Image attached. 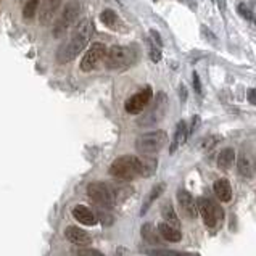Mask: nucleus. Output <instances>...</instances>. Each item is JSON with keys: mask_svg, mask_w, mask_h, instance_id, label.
<instances>
[{"mask_svg": "<svg viewBox=\"0 0 256 256\" xmlns=\"http://www.w3.org/2000/svg\"><path fill=\"white\" fill-rule=\"evenodd\" d=\"M213 190L216 193V197L224 203H229L232 200V187L227 179H218L213 185Z\"/></svg>", "mask_w": 256, "mask_h": 256, "instance_id": "nucleus-15", "label": "nucleus"}, {"mask_svg": "<svg viewBox=\"0 0 256 256\" xmlns=\"http://www.w3.org/2000/svg\"><path fill=\"white\" fill-rule=\"evenodd\" d=\"M166 108H168V97L165 95L163 92H160L157 95V98H155V103L150 108V111H148L145 116L140 119V124H142V126H152L155 123H158V121L163 119Z\"/></svg>", "mask_w": 256, "mask_h": 256, "instance_id": "nucleus-10", "label": "nucleus"}, {"mask_svg": "<svg viewBox=\"0 0 256 256\" xmlns=\"http://www.w3.org/2000/svg\"><path fill=\"white\" fill-rule=\"evenodd\" d=\"M108 172L119 180H132L142 176V158L132 157V155L119 157L110 165Z\"/></svg>", "mask_w": 256, "mask_h": 256, "instance_id": "nucleus-2", "label": "nucleus"}, {"mask_svg": "<svg viewBox=\"0 0 256 256\" xmlns=\"http://www.w3.org/2000/svg\"><path fill=\"white\" fill-rule=\"evenodd\" d=\"M152 98H153V90H152V87L147 85L140 92L134 93V95L127 100L124 108L129 114H139L140 111L147 108L148 103L152 102Z\"/></svg>", "mask_w": 256, "mask_h": 256, "instance_id": "nucleus-9", "label": "nucleus"}, {"mask_svg": "<svg viewBox=\"0 0 256 256\" xmlns=\"http://www.w3.org/2000/svg\"><path fill=\"white\" fill-rule=\"evenodd\" d=\"M247 98L252 105H256V89H248L247 92Z\"/></svg>", "mask_w": 256, "mask_h": 256, "instance_id": "nucleus-31", "label": "nucleus"}, {"mask_svg": "<svg viewBox=\"0 0 256 256\" xmlns=\"http://www.w3.org/2000/svg\"><path fill=\"white\" fill-rule=\"evenodd\" d=\"M65 237L68 242H71L73 245H79V247H87V245H90V242H92L90 235L76 226L66 227L65 229Z\"/></svg>", "mask_w": 256, "mask_h": 256, "instance_id": "nucleus-12", "label": "nucleus"}, {"mask_svg": "<svg viewBox=\"0 0 256 256\" xmlns=\"http://www.w3.org/2000/svg\"><path fill=\"white\" fill-rule=\"evenodd\" d=\"M237 11H239V15L245 19V21H250V23H256V18H255V13L248 8L247 5H244V3H239V6H237Z\"/></svg>", "mask_w": 256, "mask_h": 256, "instance_id": "nucleus-26", "label": "nucleus"}, {"mask_svg": "<svg viewBox=\"0 0 256 256\" xmlns=\"http://www.w3.org/2000/svg\"><path fill=\"white\" fill-rule=\"evenodd\" d=\"M140 232H142L144 240L150 245H161V242H163V239H161V235L158 232V229L155 227L153 224H144L142 231H140Z\"/></svg>", "mask_w": 256, "mask_h": 256, "instance_id": "nucleus-19", "label": "nucleus"}, {"mask_svg": "<svg viewBox=\"0 0 256 256\" xmlns=\"http://www.w3.org/2000/svg\"><path fill=\"white\" fill-rule=\"evenodd\" d=\"M179 93H180V98H182V102H184L185 97H187V93H185V87H184V85H180V87H179Z\"/></svg>", "mask_w": 256, "mask_h": 256, "instance_id": "nucleus-34", "label": "nucleus"}, {"mask_svg": "<svg viewBox=\"0 0 256 256\" xmlns=\"http://www.w3.org/2000/svg\"><path fill=\"white\" fill-rule=\"evenodd\" d=\"M100 21H102L106 28H111V29H116L118 24H119V18L116 15L114 10H103L102 15H100Z\"/></svg>", "mask_w": 256, "mask_h": 256, "instance_id": "nucleus-23", "label": "nucleus"}, {"mask_svg": "<svg viewBox=\"0 0 256 256\" xmlns=\"http://www.w3.org/2000/svg\"><path fill=\"white\" fill-rule=\"evenodd\" d=\"M136 62V50L124 45H113L106 50L105 55V66L108 70H121L127 68Z\"/></svg>", "mask_w": 256, "mask_h": 256, "instance_id": "nucleus-3", "label": "nucleus"}, {"mask_svg": "<svg viewBox=\"0 0 256 256\" xmlns=\"http://www.w3.org/2000/svg\"><path fill=\"white\" fill-rule=\"evenodd\" d=\"M79 11H81L79 0H68L66 5L63 6L62 13H60V18L57 19V24L53 26V36H55V37L65 36L66 31H68L71 26L76 23Z\"/></svg>", "mask_w": 256, "mask_h": 256, "instance_id": "nucleus-6", "label": "nucleus"}, {"mask_svg": "<svg viewBox=\"0 0 256 256\" xmlns=\"http://www.w3.org/2000/svg\"><path fill=\"white\" fill-rule=\"evenodd\" d=\"M73 216L76 221H79L81 224H85V226H95V214H93L89 208L84 206V205H78L73 208Z\"/></svg>", "mask_w": 256, "mask_h": 256, "instance_id": "nucleus-14", "label": "nucleus"}, {"mask_svg": "<svg viewBox=\"0 0 256 256\" xmlns=\"http://www.w3.org/2000/svg\"><path fill=\"white\" fill-rule=\"evenodd\" d=\"M161 216H163L166 224H170V226L176 227V229L180 227V221H179L177 214H176V210H174L170 201H166V203L161 206Z\"/></svg>", "mask_w": 256, "mask_h": 256, "instance_id": "nucleus-20", "label": "nucleus"}, {"mask_svg": "<svg viewBox=\"0 0 256 256\" xmlns=\"http://www.w3.org/2000/svg\"><path fill=\"white\" fill-rule=\"evenodd\" d=\"M62 2H63V0H42V5H40V13H39L40 23H42V24L50 23L52 18L55 16V13L58 11Z\"/></svg>", "mask_w": 256, "mask_h": 256, "instance_id": "nucleus-13", "label": "nucleus"}, {"mask_svg": "<svg viewBox=\"0 0 256 256\" xmlns=\"http://www.w3.org/2000/svg\"><path fill=\"white\" fill-rule=\"evenodd\" d=\"M198 126H200V118L198 116H193V119H192V127H190V131H188V134H193L195 131L198 129Z\"/></svg>", "mask_w": 256, "mask_h": 256, "instance_id": "nucleus-32", "label": "nucleus"}, {"mask_svg": "<svg viewBox=\"0 0 256 256\" xmlns=\"http://www.w3.org/2000/svg\"><path fill=\"white\" fill-rule=\"evenodd\" d=\"M150 34L153 36V40H155V42H157V47H161V44H163V42H161L158 32H157V31H150Z\"/></svg>", "mask_w": 256, "mask_h": 256, "instance_id": "nucleus-33", "label": "nucleus"}, {"mask_svg": "<svg viewBox=\"0 0 256 256\" xmlns=\"http://www.w3.org/2000/svg\"><path fill=\"white\" fill-rule=\"evenodd\" d=\"M192 83H193V89H195V92H197L198 95H201V83H200V78H198L197 73L192 74Z\"/></svg>", "mask_w": 256, "mask_h": 256, "instance_id": "nucleus-30", "label": "nucleus"}, {"mask_svg": "<svg viewBox=\"0 0 256 256\" xmlns=\"http://www.w3.org/2000/svg\"><path fill=\"white\" fill-rule=\"evenodd\" d=\"M165 188H166V185L165 184H157L155 185L152 190H150V193H148V197L145 198V201H144V205H142V210H140V214H144L150 210V206L153 205V201L157 200L160 195H163V192H165Z\"/></svg>", "mask_w": 256, "mask_h": 256, "instance_id": "nucleus-22", "label": "nucleus"}, {"mask_svg": "<svg viewBox=\"0 0 256 256\" xmlns=\"http://www.w3.org/2000/svg\"><path fill=\"white\" fill-rule=\"evenodd\" d=\"M197 206H198V213L201 214V218H203V222L206 227L216 229L218 226H221L224 213H222V210L218 206L216 201H213L210 198H200L197 201Z\"/></svg>", "mask_w": 256, "mask_h": 256, "instance_id": "nucleus-7", "label": "nucleus"}, {"mask_svg": "<svg viewBox=\"0 0 256 256\" xmlns=\"http://www.w3.org/2000/svg\"><path fill=\"white\" fill-rule=\"evenodd\" d=\"M187 137H188V129H187L185 121H179L177 126H176V132H174V140H172V145L170 148V152L174 153L180 145H184Z\"/></svg>", "mask_w": 256, "mask_h": 256, "instance_id": "nucleus-18", "label": "nucleus"}, {"mask_svg": "<svg viewBox=\"0 0 256 256\" xmlns=\"http://www.w3.org/2000/svg\"><path fill=\"white\" fill-rule=\"evenodd\" d=\"M40 3V0H28L23 8V16L26 19H31L32 16H34V13L37 11V6Z\"/></svg>", "mask_w": 256, "mask_h": 256, "instance_id": "nucleus-25", "label": "nucleus"}, {"mask_svg": "<svg viewBox=\"0 0 256 256\" xmlns=\"http://www.w3.org/2000/svg\"><path fill=\"white\" fill-rule=\"evenodd\" d=\"M157 229H158V232L161 235V239H165L168 242H172V244L180 242V239H182V234H180L179 229L172 227L170 224H166V222H160Z\"/></svg>", "mask_w": 256, "mask_h": 256, "instance_id": "nucleus-17", "label": "nucleus"}, {"mask_svg": "<svg viewBox=\"0 0 256 256\" xmlns=\"http://www.w3.org/2000/svg\"><path fill=\"white\" fill-rule=\"evenodd\" d=\"M148 256H193L190 253H180V252H171V250H148Z\"/></svg>", "mask_w": 256, "mask_h": 256, "instance_id": "nucleus-27", "label": "nucleus"}, {"mask_svg": "<svg viewBox=\"0 0 256 256\" xmlns=\"http://www.w3.org/2000/svg\"><path fill=\"white\" fill-rule=\"evenodd\" d=\"M92 32H93L92 21L90 19H83V21L74 28V34L58 49L57 62L65 65V63H70L71 60L76 58L79 53L84 50L87 42H89Z\"/></svg>", "mask_w": 256, "mask_h": 256, "instance_id": "nucleus-1", "label": "nucleus"}, {"mask_svg": "<svg viewBox=\"0 0 256 256\" xmlns=\"http://www.w3.org/2000/svg\"><path fill=\"white\" fill-rule=\"evenodd\" d=\"M235 161V150L234 148H224L218 155V168L222 171H227Z\"/></svg>", "mask_w": 256, "mask_h": 256, "instance_id": "nucleus-21", "label": "nucleus"}, {"mask_svg": "<svg viewBox=\"0 0 256 256\" xmlns=\"http://www.w3.org/2000/svg\"><path fill=\"white\" fill-rule=\"evenodd\" d=\"M237 170H239V174H240L242 177H247V179L253 177L255 166L252 163V158L248 157L245 152H242L237 157Z\"/></svg>", "mask_w": 256, "mask_h": 256, "instance_id": "nucleus-16", "label": "nucleus"}, {"mask_svg": "<svg viewBox=\"0 0 256 256\" xmlns=\"http://www.w3.org/2000/svg\"><path fill=\"white\" fill-rule=\"evenodd\" d=\"M78 256H105L102 252H98V250H93V248H83V250H79L78 252Z\"/></svg>", "mask_w": 256, "mask_h": 256, "instance_id": "nucleus-28", "label": "nucleus"}, {"mask_svg": "<svg viewBox=\"0 0 256 256\" xmlns=\"http://www.w3.org/2000/svg\"><path fill=\"white\" fill-rule=\"evenodd\" d=\"M106 50L108 49H106L103 44H100V42L92 44L89 49H87L83 60H81V70H83L84 73L93 71L98 66V63L105 60Z\"/></svg>", "mask_w": 256, "mask_h": 256, "instance_id": "nucleus-8", "label": "nucleus"}, {"mask_svg": "<svg viewBox=\"0 0 256 256\" xmlns=\"http://www.w3.org/2000/svg\"><path fill=\"white\" fill-rule=\"evenodd\" d=\"M166 144H168V134L165 131H152L137 137L136 150L140 155L152 157V155L158 153Z\"/></svg>", "mask_w": 256, "mask_h": 256, "instance_id": "nucleus-5", "label": "nucleus"}, {"mask_svg": "<svg viewBox=\"0 0 256 256\" xmlns=\"http://www.w3.org/2000/svg\"><path fill=\"white\" fill-rule=\"evenodd\" d=\"M177 203H179L180 211H182L188 219H195L198 216L197 201H195L193 195L190 192L184 190V188L177 190Z\"/></svg>", "mask_w": 256, "mask_h": 256, "instance_id": "nucleus-11", "label": "nucleus"}, {"mask_svg": "<svg viewBox=\"0 0 256 256\" xmlns=\"http://www.w3.org/2000/svg\"><path fill=\"white\" fill-rule=\"evenodd\" d=\"M157 166H158V161L157 158L153 157H145L142 158V176L144 177H150L157 171Z\"/></svg>", "mask_w": 256, "mask_h": 256, "instance_id": "nucleus-24", "label": "nucleus"}, {"mask_svg": "<svg viewBox=\"0 0 256 256\" xmlns=\"http://www.w3.org/2000/svg\"><path fill=\"white\" fill-rule=\"evenodd\" d=\"M90 200L103 208H113L118 203L116 197V185L106 182H92L87 187Z\"/></svg>", "mask_w": 256, "mask_h": 256, "instance_id": "nucleus-4", "label": "nucleus"}, {"mask_svg": "<svg viewBox=\"0 0 256 256\" xmlns=\"http://www.w3.org/2000/svg\"><path fill=\"white\" fill-rule=\"evenodd\" d=\"M150 58L153 60L155 63L160 62V60H161V50H160V47H155V45L150 47Z\"/></svg>", "mask_w": 256, "mask_h": 256, "instance_id": "nucleus-29", "label": "nucleus"}]
</instances>
